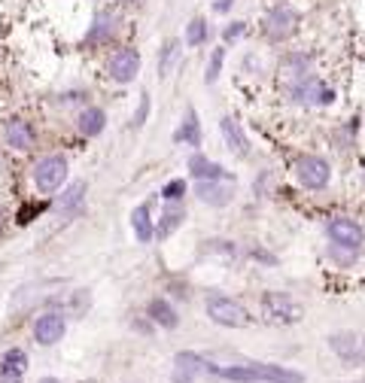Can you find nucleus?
<instances>
[{"instance_id":"nucleus-9","label":"nucleus","mask_w":365,"mask_h":383,"mask_svg":"<svg viewBox=\"0 0 365 383\" xmlns=\"http://www.w3.org/2000/svg\"><path fill=\"white\" fill-rule=\"evenodd\" d=\"M296 177L304 189H326L332 179V167H329V161L320 155H301L296 161Z\"/></svg>"},{"instance_id":"nucleus-6","label":"nucleus","mask_w":365,"mask_h":383,"mask_svg":"<svg viewBox=\"0 0 365 383\" xmlns=\"http://www.w3.org/2000/svg\"><path fill=\"white\" fill-rule=\"evenodd\" d=\"M137 73H140V52L137 49L122 46L107 58V76L113 79V83L128 86V83H134L137 79Z\"/></svg>"},{"instance_id":"nucleus-15","label":"nucleus","mask_w":365,"mask_h":383,"mask_svg":"<svg viewBox=\"0 0 365 383\" xmlns=\"http://www.w3.org/2000/svg\"><path fill=\"white\" fill-rule=\"evenodd\" d=\"M104 125H107V113L100 107H86L76 119V128L83 137H98L104 131Z\"/></svg>"},{"instance_id":"nucleus-37","label":"nucleus","mask_w":365,"mask_h":383,"mask_svg":"<svg viewBox=\"0 0 365 383\" xmlns=\"http://www.w3.org/2000/svg\"><path fill=\"white\" fill-rule=\"evenodd\" d=\"M359 383H365V380H359Z\"/></svg>"},{"instance_id":"nucleus-2","label":"nucleus","mask_w":365,"mask_h":383,"mask_svg":"<svg viewBox=\"0 0 365 383\" xmlns=\"http://www.w3.org/2000/svg\"><path fill=\"white\" fill-rule=\"evenodd\" d=\"M204 310L216 326H226V329H243V326H250L253 322V317L247 314V307L238 305V301H231V298H226V295H210L204 301Z\"/></svg>"},{"instance_id":"nucleus-12","label":"nucleus","mask_w":365,"mask_h":383,"mask_svg":"<svg viewBox=\"0 0 365 383\" xmlns=\"http://www.w3.org/2000/svg\"><path fill=\"white\" fill-rule=\"evenodd\" d=\"M64 331H67V322L61 314H55V310L37 317V322H34V338H37V344H43V347L58 344V341L64 338Z\"/></svg>"},{"instance_id":"nucleus-5","label":"nucleus","mask_w":365,"mask_h":383,"mask_svg":"<svg viewBox=\"0 0 365 383\" xmlns=\"http://www.w3.org/2000/svg\"><path fill=\"white\" fill-rule=\"evenodd\" d=\"M329 350L347 365H365V335L362 331H335L326 338Z\"/></svg>"},{"instance_id":"nucleus-3","label":"nucleus","mask_w":365,"mask_h":383,"mask_svg":"<svg viewBox=\"0 0 365 383\" xmlns=\"http://www.w3.org/2000/svg\"><path fill=\"white\" fill-rule=\"evenodd\" d=\"M289 98L304 107H329L335 104V88H329L320 76H301L289 86Z\"/></svg>"},{"instance_id":"nucleus-1","label":"nucleus","mask_w":365,"mask_h":383,"mask_svg":"<svg viewBox=\"0 0 365 383\" xmlns=\"http://www.w3.org/2000/svg\"><path fill=\"white\" fill-rule=\"evenodd\" d=\"M216 377L231 383H304V375L271 362H253V365H213Z\"/></svg>"},{"instance_id":"nucleus-32","label":"nucleus","mask_w":365,"mask_h":383,"mask_svg":"<svg viewBox=\"0 0 365 383\" xmlns=\"http://www.w3.org/2000/svg\"><path fill=\"white\" fill-rule=\"evenodd\" d=\"M231 6H235V0H213V13H219V16H226Z\"/></svg>"},{"instance_id":"nucleus-34","label":"nucleus","mask_w":365,"mask_h":383,"mask_svg":"<svg viewBox=\"0 0 365 383\" xmlns=\"http://www.w3.org/2000/svg\"><path fill=\"white\" fill-rule=\"evenodd\" d=\"M0 383H22L18 375H6V371H0Z\"/></svg>"},{"instance_id":"nucleus-19","label":"nucleus","mask_w":365,"mask_h":383,"mask_svg":"<svg viewBox=\"0 0 365 383\" xmlns=\"http://www.w3.org/2000/svg\"><path fill=\"white\" fill-rule=\"evenodd\" d=\"M182 219H186V210H182L177 201H170L168 210H165V213H161V219H158V225H156V237L165 240L170 231H177V228L182 225Z\"/></svg>"},{"instance_id":"nucleus-28","label":"nucleus","mask_w":365,"mask_h":383,"mask_svg":"<svg viewBox=\"0 0 365 383\" xmlns=\"http://www.w3.org/2000/svg\"><path fill=\"white\" fill-rule=\"evenodd\" d=\"M182 195H186V183H182V179H170V183H165V189H161V198L168 201H180Z\"/></svg>"},{"instance_id":"nucleus-31","label":"nucleus","mask_w":365,"mask_h":383,"mask_svg":"<svg viewBox=\"0 0 365 383\" xmlns=\"http://www.w3.org/2000/svg\"><path fill=\"white\" fill-rule=\"evenodd\" d=\"M146 113H149V95H140V110L134 113V122H131V125L140 128V125L146 122Z\"/></svg>"},{"instance_id":"nucleus-11","label":"nucleus","mask_w":365,"mask_h":383,"mask_svg":"<svg viewBox=\"0 0 365 383\" xmlns=\"http://www.w3.org/2000/svg\"><path fill=\"white\" fill-rule=\"evenodd\" d=\"M198 198L210 207H226L235 198V179L222 177V179H198Z\"/></svg>"},{"instance_id":"nucleus-30","label":"nucleus","mask_w":365,"mask_h":383,"mask_svg":"<svg viewBox=\"0 0 365 383\" xmlns=\"http://www.w3.org/2000/svg\"><path fill=\"white\" fill-rule=\"evenodd\" d=\"M177 55V43H165V49H161V61H158V73L165 76L168 73V64H170V58Z\"/></svg>"},{"instance_id":"nucleus-22","label":"nucleus","mask_w":365,"mask_h":383,"mask_svg":"<svg viewBox=\"0 0 365 383\" xmlns=\"http://www.w3.org/2000/svg\"><path fill=\"white\" fill-rule=\"evenodd\" d=\"M0 371H6V375H18L22 377L25 371H28V356L22 350H9L6 356H4V362H0Z\"/></svg>"},{"instance_id":"nucleus-21","label":"nucleus","mask_w":365,"mask_h":383,"mask_svg":"<svg viewBox=\"0 0 365 383\" xmlns=\"http://www.w3.org/2000/svg\"><path fill=\"white\" fill-rule=\"evenodd\" d=\"M116 31V16L113 13H100L95 18V25H91L88 31V43H104V40H110Z\"/></svg>"},{"instance_id":"nucleus-36","label":"nucleus","mask_w":365,"mask_h":383,"mask_svg":"<svg viewBox=\"0 0 365 383\" xmlns=\"http://www.w3.org/2000/svg\"><path fill=\"white\" fill-rule=\"evenodd\" d=\"M125 4H140V0H125Z\"/></svg>"},{"instance_id":"nucleus-29","label":"nucleus","mask_w":365,"mask_h":383,"mask_svg":"<svg viewBox=\"0 0 365 383\" xmlns=\"http://www.w3.org/2000/svg\"><path fill=\"white\" fill-rule=\"evenodd\" d=\"M243 31H247V25L243 22H231V25L222 28V40H226V43H235V40L243 37Z\"/></svg>"},{"instance_id":"nucleus-17","label":"nucleus","mask_w":365,"mask_h":383,"mask_svg":"<svg viewBox=\"0 0 365 383\" xmlns=\"http://www.w3.org/2000/svg\"><path fill=\"white\" fill-rule=\"evenodd\" d=\"M174 140L177 143H186V146H201V125H198V113L192 107L186 110V119L180 122Z\"/></svg>"},{"instance_id":"nucleus-18","label":"nucleus","mask_w":365,"mask_h":383,"mask_svg":"<svg viewBox=\"0 0 365 383\" xmlns=\"http://www.w3.org/2000/svg\"><path fill=\"white\" fill-rule=\"evenodd\" d=\"M131 228H134L140 244H149V240L156 237V225H152V219H149V204H140L131 210Z\"/></svg>"},{"instance_id":"nucleus-35","label":"nucleus","mask_w":365,"mask_h":383,"mask_svg":"<svg viewBox=\"0 0 365 383\" xmlns=\"http://www.w3.org/2000/svg\"><path fill=\"white\" fill-rule=\"evenodd\" d=\"M40 383H58V380H52V377H46V380H40Z\"/></svg>"},{"instance_id":"nucleus-13","label":"nucleus","mask_w":365,"mask_h":383,"mask_svg":"<svg viewBox=\"0 0 365 383\" xmlns=\"http://www.w3.org/2000/svg\"><path fill=\"white\" fill-rule=\"evenodd\" d=\"M4 137L9 146L18 149V153H28V149L34 146V128H30L25 119H9L4 128Z\"/></svg>"},{"instance_id":"nucleus-4","label":"nucleus","mask_w":365,"mask_h":383,"mask_svg":"<svg viewBox=\"0 0 365 383\" xmlns=\"http://www.w3.org/2000/svg\"><path fill=\"white\" fill-rule=\"evenodd\" d=\"M299 28V9L292 4H274L268 9L265 16V34L268 40H274V43H280V40H289L292 34H296Z\"/></svg>"},{"instance_id":"nucleus-27","label":"nucleus","mask_w":365,"mask_h":383,"mask_svg":"<svg viewBox=\"0 0 365 383\" xmlns=\"http://www.w3.org/2000/svg\"><path fill=\"white\" fill-rule=\"evenodd\" d=\"M83 195H86V183H74L67 192H64V198L58 201V207L61 210H70V207H79V201H83Z\"/></svg>"},{"instance_id":"nucleus-16","label":"nucleus","mask_w":365,"mask_h":383,"mask_svg":"<svg viewBox=\"0 0 365 383\" xmlns=\"http://www.w3.org/2000/svg\"><path fill=\"white\" fill-rule=\"evenodd\" d=\"M189 170H192V177H195V179H222V177H228L226 167L216 165V161H210L207 155H201V153H195L189 158Z\"/></svg>"},{"instance_id":"nucleus-8","label":"nucleus","mask_w":365,"mask_h":383,"mask_svg":"<svg viewBox=\"0 0 365 383\" xmlns=\"http://www.w3.org/2000/svg\"><path fill=\"white\" fill-rule=\"evenodd\" d=\"M326 231H329L332 244L341 247V249H347V253H357V249L365 244L362 225L357 223V219H350V216H335Z\"/></svg>"},{"instance_id":"nucleus-24","label":"nucleus","mask_w":365,"mask_h":383,"mask_svg":"<svg viewBox=\"0 0 365 383\" xmlns=\"http://www.w3.org/2000/svg\"><path fill=\"white\" fill-rule=\"evenodd\" d=\"M177 368L180 371H189V375H201V371H210L213 365L201 359L198 353H180V356H177Z\"/></svg>"},{"instance_id":"nucleus-7","label":"nucleus","mask_w":365,"mask_h":383,"mask_svg":"<svg viewBox=\"0 0 365 383\" xmlns=\"http://www.w3.org/2000/svg\"><path fill=\"white\" fill-rule=\"evenodd\" d=\"M67 179V158L64 155H46L34 165V186L40 192H55Z\"/></svg>"},{"instance_id":"nucleus-23","label":"nucleus","mask_w":365,"mask_h":383,"mask_svg":"<svg viewBox=\"0 0 365 383\" xmlns=\"http://www.w3.org/2000/svg\"><path fill=\"white\" fill-rule=\"evenodd\" d=\"M308 67H311V58L304 52H296L283 61V73L292 76V79H301V76H308Z\"/></svg>"},{"instance_id":"nucleus-33","label":"nucleus","mask_w":365,"mask_h":383,"mask_svg":"<svg viewBox=\"0 0 365 383\" xmlns=\"http://www.w3.org/2000/svg\"><path fill=\"white\" fill-rule=\"evenodd\" d=\"M192 380H195V375H189V371H174V383H192Z\"/></svg>"},{"instance_id":"nucleus-25","label":"nucleus","mask_w":365,"mask_h":383,"mask_svg":"<svg viewBox=\"0 0 365 383\" xmlns=\"http://www.w3.org/2000/svg\"><path fill=\"white\" fill-rule=\"evenodd\" d=\"M207 37H210V28H207L204 18H192L189 28H186V43L189 46H204Z\"/></svg>"},{"instance_id":"nucleus-20","label":"nucleus","mask_w":365,"mask_h":383,"mask_svg":"<svg viewBox=\"0 0 365 383\" xmlns=\"http://www.w3.org/2000/svg\"><path fill=\"white\" fill-rule=\"evenodd\" d=\"M149 319L152 322H158V326H165V329H177V310L168 305L165 298H152L149 301Z\"/></svg>"},{"instance_id":"nucleus-14","label":"nucleus","mask_w":365,"mask_h":383,"mask_svg":"<svg viewBox=\"0 0 365 383\" xmlns=\"http://www.w3.org/2000/svg\"><path fill=\"white\" fill-rule=\"evenodd\" d=\"M219 131H222V137H226L228 149H235L238 155L250 153V140H247V134H243V128H241V122L235 116H222L219 119Z\"/></svg>"},{"instance_id":"nucleus-10","label":"nucleus","mask_w":365,"mask_h":383,"mask_svg":"<svg viewBox=\"0 0 365 383\" xmlns=\"http://www.w3.org/2000/svg\"><path fill=\"white\" fill-rule=\"evenodd\" d=\"M262 314H265L271 322L289 326V322L301 319V307L286 295V292H265V295H262Z\"/></svg>"},{"instance_id":"nucleus-26","label":"nucleus","mask_w":365,"mask_h":383,"mask_svg":"<svg viewBox=\"0 0 365 383\" xmlns=\"http://www.w3.org/2000/svg\"><path fill=\"white\" fill-rule=\"evenodd\" d=\"M222 61H226V49H213V52H210V61H207V67H204V83H207V86H213V83L219 79Z\"/></svg>"}]
</instances>
